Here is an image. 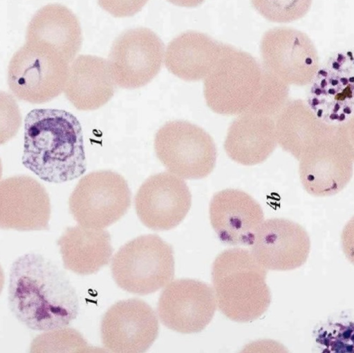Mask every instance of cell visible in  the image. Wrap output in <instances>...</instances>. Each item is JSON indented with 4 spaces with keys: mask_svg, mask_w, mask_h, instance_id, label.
I'll return each instance as SVG.
<instances>
[{
    "mask_svg": "<svg viewBox=\"0 0 354 353\" xmlns=\"http://www.w3.org/2000/svg\"><path fill=\"white\" fill-rule=\"evenodd\" d=\"M8 303L19 322L39 331L65 327L79 312L76 291L66 274L35 253L21 256L13 263Z\"/></svg>",
    "mask_w": 354,
    "mask_h": 353,
    "instance_id": "6da1fadb",
    "label": "cell"
},
{
    "mask_svg": "<svg viewBox=\"0 0 354 353\" xmlns=\"http://www.w3.org/2000/svg\"><path fill=\"white\" fill-rule=\"evenodd\" d=\"M22 164L53 183L73 180L86 170L83 133L77 117L57 108H35L24 120Z\"/></svg>",
    "mask_w": 354,
    "mask_h": 353,
    "instance_id": "7a4b0ae2",
    "label": "cell"
},
{
    "mask_svg": "<svg viewBox=\"0 0 354 353\" xmlns=\"http://www.w3.org/2000/svg\"><path fill=\"white\" fill-rule=\"evenodd\" d=\"M266 270L244 249H229L216 258L212 284L217 305L225 316L248 323L266 312L271 303Z\"/></svg>",
    "mask_w": 354,
    "mask_h": 353,
    "instance_id": "3957f363",
    "label": "cell"
},
{
    "mask_svg": "<svg viewBox=\"0 0 354 353\" xmlns=\"http://www.w3.org/2000/svg\"><path fill=\"white\" fill-rule=\"evenodd\" d=\"M263 70L250 54L224 44L218 61L204 80L207 105L221 115L247 112L261 89Z\"/></svg>",
    "mask_w": 354,
    "mask_h": 353,
    "instance_id": "277c9868",
    "label": "cell"
},
{
    "mask_svg": "<svg viewBox=\"0 0 354 353\" xmlns=\"http://www.w3.org/2000/svg\"><path fill=\"white\" fill-rule=\"evenodd\" d=\"M174 264L171 245L157 235L148 234L121 247L112 259L111 268L118 287L143 296L171 282Z\"/></svg>",
    "mask_w": 354,
    "mask_h": 353,
    "instance_id": "5b68a950",
    "label": "cell"
},
{
    "mask_svg": "<svg viewBox=\"0 0 354 353\" xmlns=\"http://www.w3.org/2000/svg\"><path fill=\"white\" fill-rule=\"evenodd\" d=\"M70 63L49 46L26 41L12 55L8 67V84L19 99L43 104L65 88Z\"/></svg>",
    "mask_w": 354,
    "mask_h": 353,
    "instance_id": "8992f818",
    "label": "cell"
},
{
    "mask_svg": "<svg viewBox=\"0 0 354 353\" xmlns=\"http://www.w3.org/2000/svg\"><path fill=\"white\" fill-rule=\"evenodd\" d=\"M305 191L315 197L334 195L350 182L354 161L342 124H329L306 146L299 159Z\"/></svg>",
    "mask_w": 354,
    "mask_h": 353,
    "instance_id": "52a82bcc",
    "label": "cell"
},
{
    "mask_svg": "<svg viewBox=\"0 0 354 353\" xmlns=\"http://www.w3.org/2000/svg\"><path fill=\"white\" fill-rule=\"evenodd\" d=\"M157 158L169 172L183 179L209 175L216 161L212 137L202 128L183 120L165 123L154 138Z\"/></svg>",
    "mask_w": 354,
    "mask_h": 353,
    "instance_id": "ba28073f",
    "label": "cell"
},
{
    "mask_svg": "<svg viewBox=\"0 0 354 353\" xmlns=\"http://www.w3.org/2000/svg\"><path fill=\"white\" fill-rule=\"evenodd\" d=\"M70 212L81 226L102 229L120 220L131 205L126 180L110 170L84 175L68 200Z\"/></svg>",
    "mask_w": 354,
    "mask_h": 353,
    "instance_id": "9c48e42d",
    "label": "cell"
},
{
    "mask_svg": "<svg viewBox=\"0 0 354 353\" xmlns=\"http://www.w3.org/2000/svg\"><path fill=\"white\" fill-rule=\"evenodd\" d=\"M309 85L306 102L315 114L329 124L346 123L354 115V51L330 55Z\"/></svg>",
    "mask_w": 354,
    "mask_h": 353,
    "instance_id": "30bf717a",
    "label": "cell"
},
{
    "mask_svg": "<svg viewBox=\"0 0 354 353\" xmlns=\"http://www.w3.org/2000/svg\"><path fill=\"white\" fill-rule=\"evenodd\" d=\"M260 53L263 67L289 86L309 85L320 67L312 40L292 28L278 27L266 32Z\"/></svg>",
    "mask_w": 354,
    "mask_h": 353,
    "instance_id": "8fae6325",
    "label": "cell"
},
{
    "mask_svg": "<svg viewBox=\"0 0 354 353\" xmlns=\"http://www.w3.org/2000/svg\"><path fill=\"white\" fill-rule=\"evenodd\" d=\"M164 57L160 37L149 28H136L116 38L107 61L115 84L133 89L145 86L158 74Z\"/></svg>",
    "mask_w": 354,
    "mask_h": 353,
    "instance_id": "7c38bea8",
    "label": "cell"
},
{
    "mask_svg": "<svg viewBox=\"0 0 354 353\" xmlns=\"http://www.w3.org/2000/svg\"><path fill=\"white\" fill-rule=\"evenodd\" d=\"M216 304L214 289L207 284L189 278L177 279L162 292L158 314L161 323L173 331L198 333L211 322Z\"/></svg>",
    "mask_w": 354,
    "mask_h": 353,
    "instance_id": "4fadbf2b",
    "label": "cell"
},
{
    "mask_svg": "<svg viewBox=\"0 0 354 353\" xmlns=\"http://www.w3.org/2000/svg\"><path fill=\"white\" fill-rule=\"evenodd\" d=\"M104 347L113 352H143L158 335L153 309L145 301L131 298L118 301L104 314L101 322Z\"/></svg>",
    "mask_w": 354,
    "mask_h": 353,
    "instance_id": "5bb4252c",
    "label": "cell"
},
{
    "mask_svg": "<svg viewBox=\"0 0 354 353\" xmlns=\"http://www.w3.org/2000/svg\"><path fill=\"white\" fill-rule=\"evenodd\" d=\"M192 205V195L183 178L162 172L148 178L135 196L137 215L153 230H169L185 218Z\"/></svg>",
    "mask_w": 354,
    "mask_h": 353,
    "instance_id": "9a60e30c",
    "label": "cell"
},
{
    "mask_svg": "<svg viewBox=\"0 0 354 353\" xmlns=\"http://www.w3.org/2000/svg\"><path fill=\"white\" fill-rule=\"evenodd\" d=\"M250 247L253 256L265 269L288 271L306 263L310 240L298 223L285 218H270L263 222Z\"/></svg>",
    "mask_w": 354,
    "mask_h": 353,
    "instance_id": "2e32d148",
    "label": "cell"
},
{
    "mask_svg": "<svg viewBox=\"0 0 354 353\" xmlns=\"http://www.w3.org/2000/svg\"><path fill=\"white\" fill-rule=\"evenodd\" d=\"M50 202L44 186L27 175H15L0 184V226L5 229H48Z\"/></svg>",
    "mask_w": 354,
    "mask_h": 353,
    "instance_id": "e0dca14e",
    "label": "cell"
},
{
    "mask_svg": "<svg viewBox=\"0 0 354 353\" xmlns=\"http://www.w3.org/2000/svg\"><path fill=\"white\" fill-rule=\"evenodd\" d=\"M209 212L218 237L230 245L250 246L264 219L261 205L247 193L234 189L214 194Z\"/></svg>",
    "mask_w": 354,
    "mask_h": 353,
    "instance_id": "ac0fdd59",
    "label": "cell"
},
{
    "mask_svg": "<svg viewBox=\"0 0 354 353\" xmlns=\"http://www.w3.org/2000/svg\"><path fill=\"white\" fill-rule=\"evenodd\" d=\"M277 144L274 119L247 111L231 124L224 149L234 162L252 166L265 161Z\"/></svg>",
    "mask_w": 354,
    "mask_h": 353,
    "instance_id": "d6986e66",
    "label": "cell"
},
{
    "mask_svg": "<svg viewBox=\"0 0 354 353\" xmlns=\"http://www.w3.org/2000/svg\"><path fill=\"white\" fill-rule=\"evenodd\" d=\"M115 83L108 61L93 55H80L69 67L64 90L67 99L80 111L97 109L113 96Z\"/></svg>",
    "mask_w": 354,
    "mask_h": 353,
    "instance_id": "ffe728a7",
    "label": "cell"
},
{
    "mask_svg": "<svg viewBox=\"0 0 354 353\" xmlns=\"http://www.w3.org/2000/svg\"><path fill=\"white\" fill-rule=\"evenodd\" d=\"M223 47L224 44L205 34L187 31L169 42L165 64L171 73L183 80L205 79L218 61Z\"/></svg>",
    "mask_w": 354,
    "mask_h": 353,
    "instance_id": "44dd1931",
    "label": "cell"
},
{
    "mask_svg": "<svg viewBox=\"0 0 354 353\" xmlns=\"http://www.w3.org/2000/svg\"><path fill=\"white\" fill-rule=\"evenodd\" d=\"M26 41L45 44L71 63L81 48V27L77 17L68 8L48 4L41 8L30 21Z\"/></svg>",
    "mask_w": 354,
    "mask_h": 353,
    "instance_id": "7402d4cb",
    "label": "cell"
},
{
    "mask_svg": "<svg viewBox=\"0 0 354 353\" xmlns=\"http://www.w3.org/2000/svg\"><path fill=\"white\" fill-rule=\"evenodd\" d=\"M57 245L64 268L79 275L97 272L109 264L113 251L107 231L83 226L68 227Z\"/></svg>",
    "mask_w": 354,
    "mask_h": 353,
    "instance_id": "603a6c76",
    "label": "cell"
},
{
    "mask_svg": "<svg viewBox=\"0 0 354 353\" xmlns=\"http://www.w3.org/2000/svg\"><path fill=\"white\" fill-rule=\"evenodd\" d=\"M277 142L299 160L306 146L327 126L301 99H289L274 117Z\"/></svg>",
    "mask_w": 354,
    "mask_h": 353,
    "instance_id": "cb8c5ba5",
    "label": "cell"
},
{
    "mask_svg": "<svg viewBox=\"0 0 354 353\" xmlns=\"http://www.w3.org/2000/svg\"><path fill=\"white\" fill-rule=\"evenodd\" d=\"M31 352H107L90 346L82 334L72 328H60L36 336L30 345Z\"/></svg>",
    "mask_w": 354,
    "mask_h": 353,
    "instance_id": "d4e9b609",
    "label": "cell"
},
{
    "mask_svg": "<svg viewBox=\"0 0 354 353\" xmlns=\"http://www.w3.org/2000/svg\"><path fill=\"white\" fill-rule=\"evenodd\" d=\"M261 89L248 111L274 117L289 100V85L263 67Z\"/></svg>",
    "mask_w": 354,
    "mask_h": 353,
    "instance_id": "484cf974",
    "label": "cell"
},
{
    "mask_svg": "<svg viewBox=\"0 0 354 353\" xmlns=\"http://www.w3.org/2000/svg\"><path fill=\"white\" fill-rule=\"evenodd\" d=\"M313 0H251L257 12L267 20L289 23L304 17Z\"/></svg>",
    "mask_w": 354,
    "mask_h": 353,
    "instance_id": "4316f807",
    "label": "cell"
},
{
    "mask_svg": "<svg viewBox=\"0 0 354 353\" xmlns=\"http://www.w3.org/2000/svg\"><path fill=\"white\" fill-rule=\"evenodd\" d=\"M317 343L323 352H354V323H332L322 327L317 332Z\"/></svg>",
    "mask_w": 354,
    "mask_h": 353,
    "instance_id": "83f0119b",
    "label": "cell"
},
{
    "mask_svg": "<svg viewBox=\"0 0 354 353\" xmlns=\"http://www.w3.org/2000/svg\"><path fill=\"white\" fill-rule=\"evenodd\" d=\"M149 0H98L100 6L115 17H131L145 6Z\"/></svg>",
    "mask_w": 354,
    "mask_h": 353,
    "instance_id": "f1b7e54d",
    "label": "cell"
},
{
    "mask_svg": "<svg viewBox=\"0 0 354 353\" xmlns=\"http://www.w3.org/2000/svg\"><path fill=\"white\" fill-rule=\"evenodd\" d=\"M343 252L354 265V216L345 225L341 235Z\"/></svg>",
    "mask_w": 354,
    "mask_h": 353,
    "instance_id": "f546056e",
    "label": "cell"
},
{
    "mask_svg": "<svg viewBox=\"0 0 354 353\" xmlns=\"http://www.w3.org/2000/svg\"><path fill=\"white\" fill-rule=\"evenodd\" d=\"M344 136L354 161V115L344 124H342Z\"/></svg>",
    "mask_w": 354,
    "mask_h": 353,
    "instance_id": "4dcf8cb0",
    "label": "cell"
},
{
    "mask_svg": "<svg viewBox=\"0 0 354 353\" xmlns=\"http://www.w3.org/2000/svg\"><path fill=\"white\" fill-rule=\"evenodd\" d=\"M170 3L181 7H196L203 3L205 0H167Z\"/></svg>",
    "mask_w": 354,
    "mask_h": 353,
    "instance_id": "1f68e13d",
    "label": "cell"
}]
</instances>
